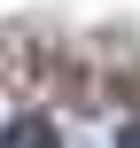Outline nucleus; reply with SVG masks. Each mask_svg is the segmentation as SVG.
Listing matches in <instances>:
<instances>
[{"instance_id":"obj_1","label":"nucleus","mask_w":140,"mask_h":148,"mask_svg":"<svg viewBox=\"0 0 140 148\" xmlns=\"http://www.w3.org/2000/svg\"><path fill=\"white\" fill-rule=\"evenodd\" d=\"M0 148H55V125H47V117H16V125L0 133Z\"/></svg>"},{"instance_id":"obj_2","label":"nucleus","mask_w":140,"mask_h":148,"mask_svg":"<svg viewBox=\"0 0 140 148\" xmlns=\"http://www.w3.org/2000/svg\"><path fill=\"white\" fill-rule=\"evenodd\" d=\"M117 148H140V117H132V125H125V133H117Z\"/></svg>"}]
</instances>
